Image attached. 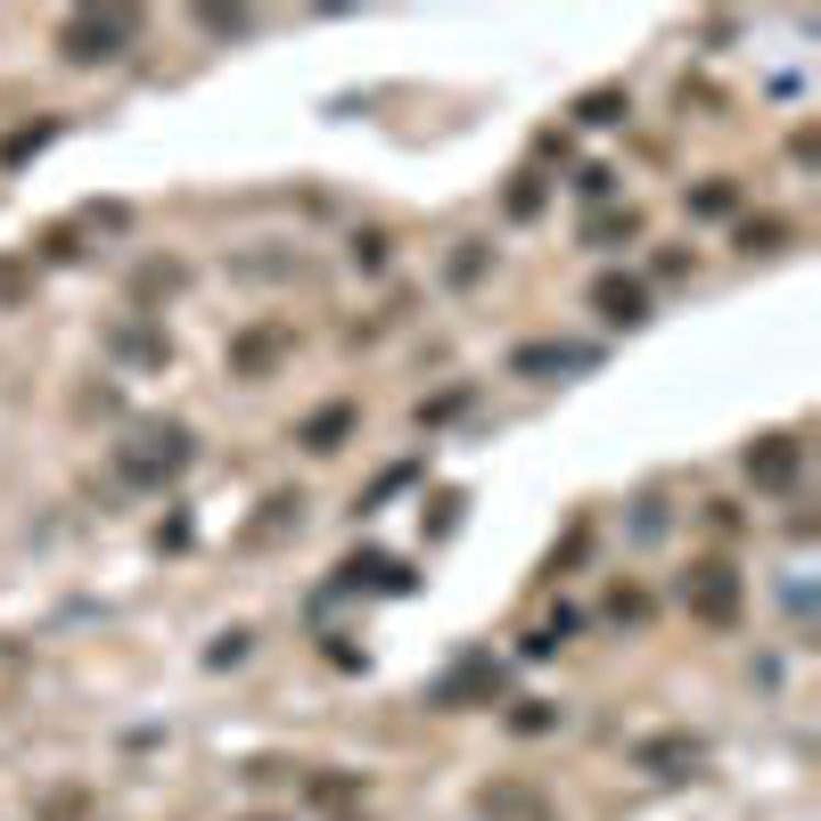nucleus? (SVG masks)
<instances>
[{"label":"nucleus","instance_id":"nucleus-1","mask_svg":"<svg viewBox=\"0 0 821 821\" xmlns=\"http://www.w3.org/2000/svg\"><path fill=\"white\" fill-rule=\"evenodd\" d=\"M115 42H124V16H75V25H66V49H75V58H115Z\"/></svg>","mask_w":821,"mask_h":821},{"label":"nucleus","instance_id":"nucleus-2","mask_svg":"<svg viewBox=\"0 0 821 821\" xmlns=\"http://www.w3.org/2000/svg\"><path fill=\"white\" fill-rule=\"evenodd\" d=\"M747 477L756 485H789L797 477V444L789 435H764V452H747Z\"/></svg>","mask_w":821,"mask_h":821},{"label":"nucleus","instance_id":"nucleus-3","mask_svg":"<svg viewBox=\"0 0 821 821\" xmlns=\"http://www.w3.org/2000/svg\"><path fill=\"white\" fill-rule=\"evenodd\" d=\"M600 312L608 321H641V288L633 279H600Z\"/></svg>","mask_w":821,"mask_h":821},{"label":"nucleus","instance_id":"nucleus-4","mask_svg":"<svg viewBox=\"0 0 821 821\" xmlns=\"http://www.w3.org/2000/svg\"><path fill=\"white\" fill-rule=\"evenodd\" d=\"M698 608H707V617H731V575L723 567H698Z\"/></svg>","mask_w":821,"mask_h":821}]
</instances>
